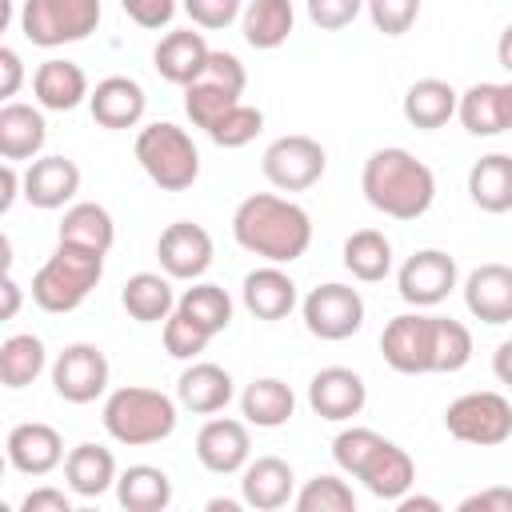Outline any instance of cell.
<instances>
[{
  "instance_id": "cell-55",
  "label": "cell",
  "mask_w": 512,
  "mask_h": 512,
  "mask_svg": "<svg viewBox=\"0 0 512 512\" xmlns=\"http://www.w3.org/2000/svg\"><path fill=\"white\" fill-rule=\"evenodd\" d=\"M396 508H400V512H416V508H420V512H440L444 504H440L436 496H412V492H404V496L396 500Z\"/></svg>"
},
{
  "instance_id": "cell-11",
  "label": "cell",
  "mask_w": 512,
  "mask_h": 512,
  "mask_svg": "<svg viewBox=\"0 0 512 512\" xmlns=\"http://www.w3.org/2000/svg\"><path fill=\"white\" fill-rule=\"evenodd\" d=\"M456 284H460V268L444 248H420L396 272V292L412 308H436L440 300H448Z\"/></svg>"
},
{
  "instance_id": "cell-24",
  "label": "cell",
  "mask_w": 512,
  "mask_h": 512,
  "mask_svg": "<svg viewBox=\"0 0 512 512\" xmlns=\"http://www.w3.org/2000/svg\"><path fill=\"white\" fill-rule=\"evenodd\" d=\"M48 140V120L40 104H20V100H4L0 108V156L20 164V160H36L44 152Z\"/></svg>"
},
{
  "instance_id": "cell-10",
  "label": "cell",
  "mask_w": 512,
  "mask_h": 512,
  "mask_svg": "<svg viewBox=\"0 0 512 512\" xmlns=\"http://www.w3.org/2000/svg\"><path fill=\"white\" fill-rule=\"evenodd\" d=\"M108 376H112V368H108L104 348H96L88 340L68 344L52 360V388L68 404H92V400H100L108 392Z\"/></svg>"
},
{
  "instance_id": "cell-6",
  "label": "cell",
  "mask_w": 512,
  "mask_h": 512,
  "mask_svg": "<svg viewBox=\"0 0 512 512\" xmlns=\"http://www.w3.org/2000/svg\"><path fill=\"white\" fill-rule=\"evenodd\" d=\"M100 0H24L20 36L36 48H64L88 40L100 28Z\"/></svg>"
},
{
  "instance_id": "cell-57",
  "label": "cell",
  "mask_w": 512,
  "mask_h": 512,
  "mask_svg": "<svg viewBox=\"0 0 512 512\" xmlns=\"http://www.w3.org/2000/svg\"><path fill=\"white\" fill-rule=\"evenodd\" d=\"M496 60H500V68H508L512 72V24L500 32V40H496Z\"/></svg>"
},
{
  "instance_id": "cell-46",
  "label": "cell",
  "mask_w": 512,
  "mask_h": 512,
  "mask_svg": "<svg viewBox=\"0 0 512 512\" xmlns=\"http://www.w3.org/2000/svg\"><path fill=\"white\" fill-rule=\"evenodd\" d=\"M180 8L196 28H208V32H220L244 16V0H180Z\"/></svg>"
},
{
  "instance_id": "cell-15",
  "label": "cell",
  "mask_w": 512,
  "mask_h": 512,
  "mask_svg": "<svg viewBox=\"0 0 512 512\" xmlns=\"http://www.w3.org/2000/svg\"><path fill=\"white\" fill-rule=\"evenodd\" d=\"M196 460H200L212 476H236V472L252 460L248 420L212 416L208 424H200V432H196Z\"/></svg>"
},
{
  "instance_id": "cell-31",
  "label": "cell",
  "mask_w": 512,
  "mask_h": 512,
  "mask_svg": "<svg viewBox=\"0 0 512 512\" xmlns=\"http://www.w3.org/2000/svg\"><path fill=\"white\" fill-rule=\"evenodd\" d=\"M468 196L480 212H512V156L488 152L468 168Z\"/></svg>"
},
{
  "instance_id": "cell-2",
  "label": "cell",
  "mask_w": 512,
  "mask_h": 512,
  "mask_svg": "<svg viewBox=\"0 0 512 512\" xmlns=\"http://www.w3.org/2000/svg\"><path fill=\"white\" fill-rule=\"evenodd\" d=\"M360 192L392 220H420L436 200V172L408 148H376L360 168Z\"/></svg>"
},
{
  "instance_id": "cell-43",
  "label": "cell",
  "mask_w": 512,
  "mask_h": 512,
  "mask_svg": "<svg viewBox=\"0 0 512 512\" xmlns=\"http://www.w3.org/2000/svg\"><path fill=\"white\" fill-rule=\"evenodd\" d=\"M380 432H372V428H364V424H352V428H340L336 432V440H332V460H336V468L344 472V476H360V468L368 464V456L380 448Z\"/></svg>"
},
{
  "instance_id": "cell-28",
  "label": "cell",
  "mask_w": 512,
  "mask_h": 512,
  "mask_svg": "<svg viewBox=\"0 0 512 512\" xmlns=\"http://www.w3.org/2000/svg\"><path fill=\"white\" fill-rule=\"evenodd\" d=\"M456 108H460V92L440 76L412 80L408 92H404V120L412 128H424V132L444 128L456 116Z\"/></svg>"
},
{
  "instance_id": "cell-25",
  "label": "cell",
  "mask_w": 512,
  "mask_h": 512,
  "mask_svg": "<svg viewBox=\"0 0 512 512\" xmlns=\"http://www.w3.org/2000/svg\"><path fill=\"white\" fill-rule=\"evenodd\" d=\"M240 300L256 320H284L296 308V280L280 264H260L244 276Z\"/></svg>"
},
{
  "instance_id": "cell-56",
  "label": "cell",
  "mask_w": 512,
  "mask_h": 512,
  "mask_svg": "<svg viewBox=\"0 0 512 512\" xmlns=\"http://www.w3.org/2000/svg\"><path fill=\"white\" fill-rule=\"evenodd\" d=\"M16 308H20V284L12 280V272H4V312H0V320H12Z\"/></svg>"
},
{
  "instance_id": "cell-1",
  "label": "cell",
  "mask_w": 512,
  "mask_h": 512,
  "mask_svg": "<svg viewBox=\"0 0 512 512\" xmlns=\"http://www.w3.org/2000/svg\"><path fill=\"white\" fill-rule=\"evenodd\" d=\"M232 240L264 264H292L312 244V216L276 192H252L232 212Z\"/></svg>"
},
{
  "instance_id": "cell-27",
  "label": "cell",
  "mask_w": 512,
  "mask_h": 512,
  "mask_svg": "<svg viewBox=\"0 0 512 512\" xmlns=\"http://www.w3.org/2000/svg\"><path fill=\"white\" fill-rule=\"evenodd\" d=\"M356 480H360L376 500L396 504V500L416 484V464H412V456H408L400 444L380 440V448L368 456V464L360 468Z\"/></svg>"
},
{
  "instance_id": "cell-21",
  "label": "cell",
  "mask_w": 512,
  "mask_h": 512,
  "mask_svg": "<svg viewBox=\"0 0 512 512\" xmlns=\"http://www.w3.org/2000/svg\"><path fill=\"white\" fill-rule=\"evenodd\" d=\"M208 56H212V48H208L204 32L176 28V32H168V36H160V44H156V52H152V64H156V72H160L168 84L188 88V84H196V80L208 72Z\"/></svg>"
},
{
  "instance_id": "cell-37",
  "label": "cell",
  "mask_w": 512,
  "mask_h": 512,
  "mask_svg": "<svg viewBox=\"0 0 512 512\" xmlns=\"http://www.w3.org/2000/svg\"><path fill=\"white\" fill-rule=\"evenodd\" d=\"M176 308L184 316H192L212 336H220L232 324V296L220 284H212V280H192V288H184L176 296Z\"/></svg>"
},
{
  "instance_id": "cell-22",
  "label": "cell",
  "mask_w": 512,
  "mask_h": 512,
  "mask_svg": "<svg viewBox=\"0 0 512 512\" xmlns=\"http://www.w3.org/2000/svg\"><path fill=\"white\" fill-rule=\"evenodd\" d=\"M236 388H232V376L228 368L212 364V360H192L180 380H176V400L184 412H196V416H212V412H224L232 404Z\"/></svg>"
},
{
  "instance_id": "cell-26",
  "label": "cell",
  "mask_w": 512,
  "mask_h": 512,
  "mask_svg": "<svg viewBox=\"0 0 512 512\" xmlns=\"http://www.w3.org/2000/svg\"><path fill=\"white\" fill-rule=\"evenodd\" d=\"M116 456H112V448H104V444H76V448H68V456H64V480H68V488H72V496H80V500H96V496H104L108 488H116Z\"/></svg>"
},
{
  "instance_id": "cell-38",
  "label": "cell",
  "mask_w": 512,
  "mask_h": 512,
  "mask_svg": "<svg viewBox=\"0 0 512 512\" xmlns=\"http://www.w3.org/2000/svg\"><path fill=\"white\" fill-rule=\"evenodd\" d=\"M460 124L472 136H500L504 132V116H500V84L480 80L468 92H460V108H456Z\"/></svg>"
},
{
  "instance_id": "cell-32",
  "label": "cell",
  "mask_w": 512,
  "mask_h": 512,
  "mask_svg": "<svg viewBox=\"0 0 512 512\" xmlns=\"http://www.w3.org/2000/svg\"><path fill=\"white\" fill-rule=\"evenodd\" d=\"M64 244H80V248H92V252H112L116 244V224H112V212L96 200H72L64 208V220H60V236Z\"/></svg>"
},
{
  "instance_id": "cell-40",
  "label": "cell",
  "mask_w": 512,
  "mask_h": 512,
  "mask_svg": "<svg viewBox=\"0 0 512 512\" xmlns=\"http://www.w3.org/2000/svg\"><path fill=\"white\" fill-rule=\"evenodd\" d=\"M296 512H356V492L348 480L320 472L312 480H304V488L292 496Z\"/></svg>"
},
{
  "instance_id": "cell-12",
  "label": "cell",
  "mask_w": 512,
  "mask_h": 512,
  "mask_svg": "<svg viewBox=\"0 0 512 512\" xmlns=\"http://www.w3.org/2000/svg\"><path fill=\"white\" fill-rule=\"evenodd\" d=\"M384 364L400 376H424L432 372V316L428 312H400L380 332Z\"/></svg>"
},
{
  "instance_id": "cell-9",
  "label": "cell",
  "mask_w": 512,
  "mask_h": 512,
  "mask_svg": "<svg viewBox=\"0 0 512 512\" xmlns=\"http://www.w3.org/2000/svg\"><path fill=\"white\" fill-rule=\"evenodd\" d=\"M300 316H304V328L316 336V340H348L364 328V296L352 288V284H316L304 300H300Z\"/></svg>"
},
{
  "instance_id": "cell-18",
  "label": "cell",
  "mask_w": 512,
  "mask_h": 512,
  "mask_svg": "<svg viewBox=\"0 0 512 512\" xmlns=\"http://www.w3.org/2000/svg\"><path fill=\"white\" fill-rule=\"evenodd\" d=\"M80 192V164L68 156H36L24 168V200L32 208H68Z\"/></svg>"
},
{
  "instance_id": "cell-4",
  "label": "cell",
  "mask_w": 512,
  "mask_h": 512,
  "mask_svg": "<svg viewBox=\"0 0 512 512\" xmlns=\"http://www.w3.org/2000/svg\"><path fill=\"white\" fill-rule=\"evenodd\" d=\"M100 276H104V252L56 240L52 256L32 276V300L52 316L76 312L88 300V292L100 284Z\"/></svg>"
},
{
  "instance_id": "cell-29",
  "label": "cell",
  "mask_w": 512,
  "mask_h": 512,
  "mask_svg": "<svg viewBox=\"0 0 512 512\" xmlns=\"http://www.w3.org/2000/svg\"><path fill=\"white\" fill-rule=\"evenodd\" d=\"M120 304L140 324H164L176 312V292L168 272H136L120 288Z\"/></svg>"
},
{
  "instance_id": "cell-7",
  "label": "cell",
  "mask_w": 512,
  "mask_h": 512,
  "mask_svg": "<svg viewBox=\"0 0 512 512\" xmlns=\"http://www.w3.org/2000/svg\"><path fill=\"white\" fill-rule=\"evenodd\" d=\"M444 428L460 444L476 448H496L512 436V404L508 396L484 388V392H464L444 408Z\"/></svg>"
},
{
  "instance_id": "cell-47",
  "label": "cell",
  "mask_w": 512,
  "mask_h": 512,
  "mask_svg": "<svg viewBox=\"0 0 512 512\" xmlns=\"http://www.w3.org/2000/svg\"><path fill=\"white\" fill-rule=\"evenodd\" d=\"M304 8L320 32H340L364 12V0H304Z\"/></svg>"
},
{
  "instance_id": "cell-45",
  "label": "cell",
  "mask_w": 512,
  "mask_h": 512,
  "mask_svg": "<svg viewBox=\"0 0 512 512\" xmlns=\"http://www.w3.org/2000/svg\"><path fill=\"white\" fill-rule=\"evenodd\" d=\"M420 4H424V0H364V12H368V20H372L376 32H384V36H404V32L416 24Z\"/></svg>"
},
{
  "instance_id": "cell-53",
  "label": "cell",
  "mask_w": 512,
  "mask_h": 512,
  "mask_svg": "<svg viewBox=\"0 0 512 512\" xmlns=\"http://www.w3.org/2000/svg\"><path fill=\"white\" fill-rule=\"evenodd\" d=\"M0 212H12V204H16V196H24V176L16 172V164L12 160H4L0 164Z\"/></svg>"
},
{
  "instance_id": "cell-17",
  "label": "cell",
  "mask_w": 512,
  "mask_h": 512,
  "mask_svg": "<svg viewBox=\"0 0 512 512\" xmlns=\"http://www.w3.org/2000/svg\"><path fill=\"white\" fill-rule=\"evenodd\" d=\"M460 292H464V308L480 324H508L512 320V264L488 260V264L472 268L464 276Z\"/></svg>"
},
{
  "instance_id": "cell-30",
  "label": "cell",
  "mask_w": 512,
  "mask_h": 512,
  "mask_svg": "<svg viewBox=\"0 0 512 512\" xmlns=\"http://www.w3.org/2000/svg\"><path fill=\"white\" fill-rule=\"evenodd\" d=\"M296 412V392L280 376H256L240 392V416L252 428H284Z\"/></svg>"
},
{
  "instance_id": "cell-5",
  "label": "cell",
  "mask_w": 512,
  "mask_h": 512,
  "mask_svg": "<svg viewBox=\"0 0 512 512\" xmlns=\"http://www.w3.org/2000/svg\"><path fill=\"white\" fill-rule=\"evenodd\" d=\"M136 164L160 192H184L200 176V152L192 136L172 120H152L136 132Z\"/></svg>"
},
{
  "instance_id": "cell-36",
  "label": "cell",
  "mask_w": 512,
  "mask_h": 512,
  "mask_svg": "<svg viewBox=\"0 0 512 512\" xmlns=\"http://www.w3.org/2000/svg\"><path fill=\"white\" fill-rule=\"evenodd\" d=\"M344 268L364 284H380L392 272V240L380 228H356L344 240Z\"/></svg>"
},
{
  "instance_id": "cell-13",
  "label": "cell",
  "mask_w": 512,
  "mask_h": 512,
  "mask_svg": "<svg viewBox=\"0 0 512 512\" xmlns=\"http://www.w3.org/2000/svg\"><path fill=\"white\" fill-rule=\"evenodd\" d=\"M212 256L216 248L208 228L192 220H172L156 240V260L172 280H200L212 268Z\"/></svg>"
},
{
  "instance_id": "cell-48",
  "label": "cell",
  "mask_w": 512,
  "mask_h": 512,
  "mask_svg": "<svg viewBox=\"0 0 512 512\" xmlns=\"http://www.w3.org/2000/svg\"><path fill=\"white\" fill-rule=\"evenodd\" d=\"M124 16L136 24V28H148V32H160L172 24L180 0H120Z\"/></svg>"
},
{
  "instance_id": "cell-52",
  "label": "cell",
  "mask_w": 512,
  "mask_h": 512,
  "mask_svg": "<svg viewBox=\"0 0 512 512\" xmlns=\"http://www.w3.org/2000/svg\"><path fill=\"white\" fill-rule=\"evenodd\" d=\"M20 84H24V60H20V52L12 44H4L0 48V96L12 100L20 92Z\"/></svg>"
},
{
  "instance_id": "cell-14",
  "label": "cell",
  "mask_w": 512,
  "mask_h": 512,
  "mask_svg": "<svg viewBox=\"0 0 512 512\" xmlns=\"http://www.w3.org/2000/svg\"><path fill=\"white\" fill-rule=\"evenodd\" d=\"M368 404V384L360 372L344 368V364H328L320 368L312 380H308V408L320 416V420H332V424H344L352 416H360Z\"/></svg>"
},
{
  "instance_id": "cell-19",
  "label": "cell",
  "mask_w": 512,
  "mask_h": 512,
  "mask_svg": "<svg viewBox=\"0 0 512 512\" xmlns=\"http://www.w3.org/2000/svg\"><path fill=\"white\" fill-rule=\"evenodd\" d=\"M296 496V472L284 456H256L240 468V504L256 512H276L292 504Z\"/></svg>"
},
{
  "instance_id": "cell-58",
  "label": "cell",
  "mask_w": 512,
  "mask_h": 512,
  "mask_svg": "<svg viewBox=\"0 0 512 512\" xmlns=\"http://www.w3.org/2000/svg\"><path fill=\"white\" fill-rule=\"evenodd\" d=\"M500 116H504V132H512V80L500 84Z\"/></svg>"
},
{
  "instance_id": "cell-50",
  "label": "cell",
  "mask_w": 512,
  "mask_h": 512,
  "mask_svg": "<svg viewBox=\"0 0 512 512\" xmlns=\"http://www.w3.org/2000/svg\"><path fill=\"white\" fill-rule=\"evenodd\" d=\"M68 492L64 488H52V484H40V488H32L20 500V512H72V496Z\"/></svg>"
},
{
  "instance_id": "cell-51",
  "label": "cell",
  "mask_w": 512,
  "mask_h": 512,
  "mask_svg": "<svg viewBox=\"0 0 512 512\" xmlns=\"http://www.w3.org/2000/svg\"><path fill=\"white\" fill-rule=\"evenodd\" d=\"M460 512H512V488H504V484L480 488L460 500Z\"/></svg>"
},
{
  "instance_id": "cell-42",
  "label": "cell",
  "mask_w": 512,
  "mask_h": 512,
  "mask_svg": "<svg viewBox=\"0 0 512 512\" xmlns=\"http://www.w3.org/2000/svg\"><path fill=\"white\" fill-rule=\"evenodd\" d=\"M264 132V112L256 108V104H232L212 128H208V140L212 144H220V148H244V144H252L256 136Z\"/></svg>"
},
{
  "instance_id": "cell-39",
  "label": "cell",
  "mask_w": 512,
  "mask_h": 512,
  "mask_svg": "<svg viewBox=\"0 0 512 512\" xmlns=\"http://www.w3.org/2000/svg\"><path fill=\"white\" fill-rule=\"evenodd\" d=\"M240 96H244V92H232L228 84H220V80H212V76H200L196 84L184 88V112H188V120H192L196 128L208 132L232 104H240Z\"/></svg>"
},
{
  "instance_id": "cell-49",
  "label": "cell",
  "mask_w": 512,
  "mask_h": 512,
  "mask_svg": "<svg viewBox=\"0 0 512 512\" xmlns=\"http://www.w3.org/2000/svg\"><path fill=\"white\" fill-rule=\"evenodd\" d=\"M204 76L228 84L232 92H244V88H248V72H244V64H240V56L220 52V48H212V56H208V72H204Z\"/></svg>"
},
{
  "instance_id": "cell-16",
  "label": "cell",
  "mask_w": 512,
  "mask_h": 512,
  "mask_svg": "<svg viewBox=\"0 0 512 512\" xmlns=\"http://www.w3.org/2000/svg\"><path fill=\"white\" fill-rule=\"evenodd\" d=\"M4 452H8V464L20 476H48L68 456L64 452V436L52 424H44V420H24V424L8 428Z\"/></svg>"
},
{
  "instance_id": "cell-54",
  "label": "cell",
  "mask_w": 512,
  "mask_h": 512,
  "mask_svg": "<svg viewBox=\"0 0 512 512\" xmlns=\"http://www.w3.org/2000/svg\"><path fill=\"white\" fill-rule=\"evenodd\" d=\"M492 376L512 388V340H500L492 352Z\"/></svg>"
},
{
  "instance_id": "cell-35",
  "label": "cell",
  "mask_w": 512,
  "mask_h": 512,
  "mask_svg": "<svg viewBox=\"0 0 512 512\" xmlns=\"http://www.w3.org/2000/svg\"><path fill=\"white\" fill-rule=\"evenodd\" d=\"M48 368V348L40 336L32 332H12L4 344H0V384L20 392L28 388L40 372Z\"/></svg>"
},
{
  "instance_id": "cell-44",
  "label": "cell",
  "mask_w": 512,
  "mask_h": 512,
  "mask_svg": "<svg viewBox=\"0 0 512 512\" xmlns=\"http://www.w3.org/2000/svg\"><path fill=\"white\" fill-rule=\"evenodd\" d=\"M208 340H212V332H204L192 316H184L180 308L164 320V352L172 356V360H196L204 348H208Z\"/></svg>"
},
{
  "instance_id": "cell-20",
  "label": "cell",
  "mask_w": 512,
  "mask_h": 512,
  "mask_svg": "<svg viewBox=\"0 0 512 512\" xmlns=\"http://www.w3.org/2000/svg\"><path fill=\"white\" fill-rule=\"evenodd\" d=\"M144 108H148V96H144L140 80H132V76H104V80H96V88L88 96L92 120L108 132L136 128L144 120Z\"/></svg>"
},
{
  "instance_id": "cell-33",
  "label": "cell",
  "mask_w": 512,
  "mask_h": 512,
  "mask_svg": "<svg viewBox=\"0 0 512 512\" xmlns=\"http://www.w3.org/2000/svg\"><path fill=\"white\" fill-rule=\"evenodd\" d=\"M240 28H244L248 48L272 52V48L288 44V36L296 28V8H292V0H248Z\"/></svg>"
},
{
  "instance_id": "cell-8",
  "label": "cell",
  "mask_w": 512,
  "mask_h": 512,
  "mask_svg": "<svg viewBox=\"0 0 512 512\" xmlns=\"http://www.w3.org/2000/svg\"><path fill=\"white\" fill-rule=\"evenodd\" d=\"M328 168V152L320 140L304 136V132H292V136H276L264 156H260V172L272 188L280 192H304L312 188Z\"/></svg>"
},
{
  "instance_id": "cell-3",
  "label": "cell",
  "mask_w": 512,
  "mask_h": 512,
  "mask_svg": "<svg viewBox=\"0 0 512 512\" xmlns=\"http://www.w3.org/2000/svg\"><path fill=\"white\" fill-rule=\"evenodd\" d=\"M100 420H104V432L116 444L148 448V444H160V440H168L176 432L180 400H172L160 388L124 384V388L108 392V400L100 408Z\"/></svg>"
},
{
  "instance_id": "cell-41",
  "label": "cell",
  "mask_w": 512,
  "mask_h": 512,
  "mask_svg": "<svg viewBox=\"0 0 512 512\" xmlns=\"http://www.w3.org/2000/svg\"><path fill=\"white\" fill-rule=\"evenodd\" d=\"M472 360V332L452 316H432V372H460Z\"/></svg>"
},
{
  "instance_id": "cell-23",
  "label": "cell",
  "mask_w": 512,
  "mask_h": 512,
  "mask_svg": "<svg viewBox=\"0 0 512 512\" xmlns=\"http://www.w3.org/2000/svg\"><path fill=\"white\" fill-rule=\"evenodd\" d=\"M32 96L44 112H72L92 96V88H88V76L76 60L52 56L32 72Z\"/></svg>"
},
{
  "instance_id": "cell-34",
  "label": "cell",
  "mask_w": 512,
  "mask_h": 512,
  "mask_svg": "<svg viewBox=\"0 0 512 512\" xmlns=\"http://www.w3.org/2000/svg\"><path fill=\"white\" fill-rule=\"evenodd\" d=\"M116 500L128 512H164L172 504V476L156 464H132L116 476Z\"/></svg>"
}]
</instances>
